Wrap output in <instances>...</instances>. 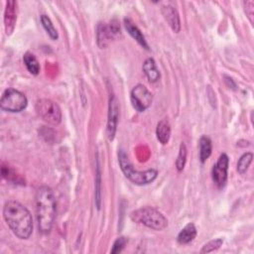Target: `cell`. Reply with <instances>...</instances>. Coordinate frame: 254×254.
Wrapping results in <instances>:
<instances>
[{
	"label": "cell",
	"instance_id": "9c48e42d",
	"mask_svg": "<svg viewBox=\"0 0 254 254\" xmlns=\"http://www.w3.org/2000/svg\"><path fill=\"white\" fill-rule=\"evenodd\" d=\"M229 165V158L225 153L220 154L216 163L213 165L211 170V177L213 183L217 188L221 189L227 182V171Z\"/></svg>",
	"mask_w": 254,
	"mask_h": 254
},
{
	"label": "cell",
	"instance_id": "9a60e30c",
	"mask_svg": "<svg viewBox=\"0 0 254 254\" xmlns=\"http://www.w3.org/2000/svg\"><path fill=\"white\" fill-rule=\"evenodd\" d=\"M196 227L193 223H188L178 234L177 241L179 244H189L196 236Z\"/></svg>",
	"mask_w": 254,
	"mask_h": 254
},
{
	"label": "cell",
	"instance_id": "603a6c76",
	"mask_svg": "<svg viewBox=\"0 0 254 254\" xmlns=\"http://www.w3.org/2000/svg\"><path fill=\"white\" fill-rule=\"evenodd\" d=\"M126 243H127V238H126V237H124V236L118 237V238L114 241L113 246H112V249H111L110 252H111L112 254L120 253V252L124 249Z\"/></svg>",
	"mask_w": 254,
	"mask_h": 254
},
{
	"label": "cell",
	"instance_id": "7402d4cb",
	"mask_svg": "<svg viewBox=\"0 0 254 254\" xmlns=\"http://www.w3.org/2000/svg\"><path fill=\"white\" fill-rule=\"evenodd\" d=\"M222 244H223V239L222 238H217V239L210 240L202 246V248L200 249V253H209V252L216 251L217 249L220 248V246Z\"/></svg>",
	"mask_w": 254,
	"mask_h": 254
},
{
	"label": "cell",
	"instance_id": "ac0fdd59",
	"mask_svg": "<svg viewBox=\"0 0 254 254\" xmlns=\"http://www.w3.org/2000/svg\"><path fill=\"white\" fill-rule=\"evenodd\" d=\"M23 62L30 73L37 75L40 72V64L34 54L30 52L25 53V55L23 56Z\"/></svg>",
	"mask_w": 254,
	"mask_h": 254
},
{
	"label": "cell",
	"instance_id": "277c9868",
	"mask_svg": "<svg viewBox=\"0 0 254 254\" xmlns=\"http://www.w3.org/2000/svg\"><path fill=\"white\" fill-rule=\"evenodd\" d=\"M132 221L154 230H163L168 225L165 215L153 206H143L130 213Z\"/></svg>",
	"mask_w": 254,
	"mask_h": 254
},
{
	"label": "cell",
	"instance_id": "30bf717a",
	"mask_svg": "<svg viewBox=\"0 0 254 254\" xmlns=\"http://www.w3.org/2000/svg\"><path fill=\"white\" fill-rule=\"evenodd\" d=\"M119 119V105L115 95H110L108 103V117H107V137L109 140H113L117 130V124Z\"/></svg>",
	"mask_w": 254,
	"mask_h": 254
},
{
	"label": "cell",
	"instance_id": "4fadbf2b",
	"mask_svg": "<svg viewBox=\"0 0 254 254\" xmlns=\"http://www.w3.org/2000/svg\"><path fill=\"white\" fill-rule=\"evenodd\" d=\"M124 26H125V29L127 30V32L129 33V35L141 46L143 47L144 49H146L147 51H149V46L146 42V39L144 37V35L142 34V32L140 31V29L128 18H125L124 19Z\"/></svg>",
	"mask_w": 254,
	"mask_h": 254
},
{
	"label": "cell",
	"instance_id": "5b68a950",
	"mask_svg": "<svg viewBox=\"0 0 254 254\" xmlns=\"http://www.w3.org/2000/svg\"><path fill=\"white\" fill-rule=\"evenodd\" d=\"M35 110L38 116L49 124L58 125L62 121V110L60 106L51 99H39L36 102Z\"/></svg>",
	"mask_w": 254,
	"mask_h": 254
},
{
	"label": "cell",
	"instance_id": "ba28073f",
	"mask_svg": "<svg viewBox=\"0 0 254 254\" xmlns=\"http://www.w3.org/2000/svg\"><path fill=\"white\" fill-rule=\"evenodd\" d=\"M130 99L134 109L138 112H143L150 107L153 101V95L145 85L139 83L132 88Z\"/></svg>",
	"mask_w": 254,
	"mask_h": 254
},
{
	"label": "cell",
	"instance_id": "8992f818",
	"mask_svg": "<svg viewBox=\"0 0 254 254\" xmlns=\"http://www.w3.org/2000/svg\"><path fill=\"white\" fill-rule=\"evenodd\" d=\"M28 99L24 93L14 88H7L0 99V107L7 112H21L27 107Z\"/></svg>",
	"mask_w": 254,
	"mask_h": 254
},
{
	"label": "cell",
	"instance_id": "3957f363",
	"mask_svg": "<svg viewBox=\"0 0 254 254\" xmlns=\"http://www.w3.org/2000/svg\"><path fill=\"white\" fill-rule=\"evenodd\" d=\"M118 163L125 178L137 186L148 185L155 181L158 176V171L156 169H149L146 171L135 170L128 156L123 150H119L118 152Z\"/></svg>",
	"mask_w": 254,
	"mask_h": 254
},
{
	"label": "cell",
	"instance_id": "7a4b0ae2",
	"mask_svg": "<svg viewBox=\"0 0 254 254\" xmlns=\"http://www.w3.org/2000/svg\"><path fill=\"white\" fill-rule=\"evenodd\" d=\"M36 217L41 233L49 234L56 217V198L51 188L40 187L35 195Z\"/></svg>",
	"mask_w": 254,
	"mask_h": 254
},
{
	"label": "cell",
	"instance_id": "d6986e66",
	"mask_svg": "<svg viewBox=\"0 0 254 254\" xmlns=\"http://www.w3.org/2000/svg\"><path fill=\"white\" fill-rule=\"evenodd\" d=\"M40 20H41V23H42V26L43 28L45 29V31L47 32V34L50 36V38L52 40H58L59 38V34H58V31L56 30L52 20L47 16V15H41L40 17Z\"/></svg>",
	"mask_w": 254,
	"mask_h": 254
},
{
	"label": "cell",
	"instance_id": "2e32d148",
	"mask_svg": "<svg viewBox=\"0 0 254 254\" xmlns=\"http://www.w3.org/2000/svg\"><path fill=\"white\" fill-rule=\"evenodd\" d=\"M156 135H157V139L159 140V142L163 145H166L171 137V126L170 123L166 120L163 119L161 120L156 127Z\"/></svg>",
	"mask_w": 254,
	"mask_h": 254
},
{
	"label": "cell",
	"instance_id": "ffe728a7",
	"mask_svg": "<svg viewBox=\"0 0 254 254\" xmlns=\"http://www.w3.org/2000/svg\"><path fill=\"white\" fill-rule=\"evenodd\" d=\"M252 159H253V154L251 152L244 153L240 157V159L237 162V171L240 175H244L247 172L250 164L252 163Z\"/></svg>",
	"mask_w": 254,
	"mask_h": 254
},
{
	"label": "cell",
	"instance_id": "44dd1931",
	"mask_svg": "<svg viewBox=\"0 0 254 254\" xmlns=\"http://www.w3.org/2000/svg\"><path fill=\"white\" fill-rule=\"evenodd\" d=\"M187 155H188V151H187L186 144L184 142H182L180 145L179 154H178V157L176 160V168H177L178 172H182L184 170L186 162H187Z\"/></svg>",
	"mask_w": 254,
	"mask_h": 254
},
{
	"label": "cell",
	"instance_id": "e0dca14e",
	"mask_svg": "<svg viewBox=\"0 0 254 254\" xmlns=\"http://www.w3.org/2000/svg\"><path fill=\"white\" fill-rule=\"evenodd\" d=\"M198 145H199V161L201 163H204L211 155V151H212L211 140L207 136H201L199 139Z\"/></svg>",
	"mask_w": 254,
	"mask_h": 254
},
{
	"label": "cell",
	"instance_id": "7c38bea8",
	"mask_svg": "<svg viewBox=\"0 0 254 254\" xmlns=\"http://www.w3.org/2000/svg\"><path fill=\"white\" fill-rule=\"evenodd\" d=\"M161 12L171 29L175 33H179L181 31V20L178 10L171 5H165L161 8Z\"/></svg>",
	"mask_w": 254,
	"mask_h": 254
},
{
	"label": "cell",
	"instance_id": "6da1fadb",
	"mask_svg": "<svg viewBox=\"0 0 254 254\" xmlns=\"http://www.w3.org/2000/svg\"><path fill=\"white\" fill-rule=\"evenodd\" d=\"M3 217L11 231L19 239H28L33 231V219L29 209L21 202L10 199L3 206Z\"/></svg>",
	"mask_w": 254,
	"mask_h": 254
},
{
	"label": "cell",
	"instance_id": "cb8c5ba5",
	"mask_svg": "<svg viewBox=\"0 0 254 254\" xmlns=\"http://www.w3.org/2000/svg\"><path fill=\"white\" fill-rule=\"evenodd\" d=\"M244 8H245V12L248 16V18L250 19V22L253 23V15H254V2L253 1H244L243 2Z\"/></svg>",
	"mask_w": 254,
	"mask_h": 254
},
{
	"label": "cell",
	"instance_id": "8fae6325",
	"mask_svg": "<svg viewBox=\"0 0 254 254\" xmlns=\"http://www.w3.org/2000/svg\"><path fill=\"white\" fill-rule=\"evenodd\" d=\"M17 21V2L9 0L6 2L4 12V27L7 35H11L15 29Z\"/></svg>",
	"mask_w": 254,
	"mask_h": 254
},
{
	"label": "cell",
	"instance_id": "52a82bcc",
	"mask_svg": "<svg viewBox=\"0 0 254 254\" xmlns=\"http://www.w3.org/2000/svg\"><path fill=\"white\" fill-rule=\"evenodd\" d=\"M121 35L119 23L116 20H111L109 23H100L97 27V45L100 49L105 48L110 41L119 38Z\"/></svg>",
	"mask_w": 254,
	"mask_h": 254
},
{
	"label": "cell",
	"instance_id": "5bb4252c",
	"mask_svg": "<svg viewBox=\"0 0 254 254\" xmlns=\"http://www.w3.org/2000/svg\"><path fill=\"white\" fill-rule=\"evenodd\" d=\"M143 71L148 78V80L152 83L157 82L160 79V71L156 65V63L153 58H148L143 64Z\"/></svg>",
	"mask_w": 254,
	"mask_h": 254
}]
</instances>
